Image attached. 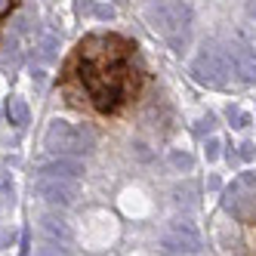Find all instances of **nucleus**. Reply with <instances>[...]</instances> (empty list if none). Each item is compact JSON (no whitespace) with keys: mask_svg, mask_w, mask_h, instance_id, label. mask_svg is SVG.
<instances>
[{"mask_svg":"<svg viewBox=\"0 0 256 256\" xmlns=\"http://www.w3.org/2000/svg\"><path fill=\"white\" fill-rule=\"evenodd\" d=\"M74 74L99 114L120 112L139 86L130 44L120 38H90L86 44H80Z\"/></svg>","mask_w":256,"mask_h":256,"instance_id":"f257e3e1","label":"nucleus"},{"mask_svg":"<svg viewBox=\"0 0 256 256\" xmlns=\"http://www.w3.org/2000/svg\"><path fill=\"white\" fill-rule=\"evenodd\" d=\"M145 19H148V25L164 34V40H167L176 52H182L188 46L192 40V6L182 4V0H160V4L148 6V12H145Z\"/></svg>","mask_w":256,"mask_h":256,"instance_id":"f03ea898","label":"nucleus"},{"mask_svg":"<svg viewBox=\"0 0 256 256\" xmlns=\"http://www.w3.org/2000/svg\"><path fill=\"white\" fill-rule=\"evenodd\" d=\"M192 74L207 84V86H222L232 74V59L226 50H213V46H204L198 52V59L192 62Z\"/></svg>","mask_w":256,"mask_h":256,"instance_id":"7ed1b4c3","label":"nucleus"},{"mask_svg":"<svg viewBox=\"0 0 256 256\" xmlns=\"http://www.w3.org/2000/svg\"><path fill=\"white\" fill-rule=\"evenodd\" d=\"M228 59H232V71L244 84H256V52L247 44H232L228 50Z\"/></svg>","mask_w":256,"mask_h":256,"instance_id":"20e7f679","label":"nucleus"},{"mask_svg":"<svg viewBox=\"0 0 256 256\" xmlns=\"http://www.w3.org/2000/svg\"><path fill=\"white\" fill-rule=\"evenodd\" d=\"M40 194L52 204H74L78 198V182H71L68 176H46L40 182Z\"/></svg>","mask_w":256,"mask_h":256,"instance_id":"39448f33","label":"nucleus"},{"mask_svg":"<svg viewBox=\"0 0 256 256\" xmlns=\"http://www.w3.org/2000/svg\"><path fill=\"white\" fill-rule=\"evenodd\" d=\"M46 145L56 148V152H80V136H78V130L71 124L56 120L50 126V133H46Z\"/></svg>","mask_w":256,"mask_h":256,"instance_id":"423d86ee","label":"nucleus"},{"mask_svg":"<svg viewBox=\"0 0 256 256\" xmlns=\"http://www.w3.org/2000/svg\"><path fill=\"white\" fill-rule=\"evenodd\" d=\"M44 173H50V176H78V173H84V167L78 160H52L50 167H44Z\"/></svg>","mask_w":256,"mask_h":256,"instance_id":"0eeeda50","label":"nucleus"},{"mask_svg":"<svg viewBox=\"0 0 256 256\" xmlns=\"http://www.w3.org/2000/svg\"><path fill=\"white\" fill-rule=\"evenodd\" d=\"M25 118H28L25 102H22V99H12V102H10V120H12V124H25Z\"/></svg>","mask_w":256,"mask_h":256,"instance_id":"6e6552de","label":"nucleus"},{"mask_svg":"<svg viewBox=\"0 0 256 256\" xmlns=\"http://www.w3.org/2000/svg\"><path fill=\"white\" fill-rule=\"evenodd\" d=\"M56 46H59V40L52 38V34H44V40H40V56L50 62L52 56H56Z\"/></svg>","mask_w":256,"mask_h":256,"instance_id":"1a4fd4ad","label":"nucleus"},{"mask_svg":"<svg viewBox=\"0 0 256 256\" xmlns=\"http://www.w3.org/2000/svg\"><path fill=\"white\" fill-rule=\"evenodd\" d=\"M170 160H173V167H179V170H188L192 167V158L188 154H173Z\"/></svg>","mask_w":256,"mask_h":256,"instance_id":"9d476101","label":"nucleus"},{"mask_svg":"<svg viewBox=\"0 0 256 256\" xmlns=\"http://www.w3.org/2000/svg\"><path fill=\"white\" fill-rule=\"evenodd\" d=\"M96 16H102V19H112L114 10H112V6H99V10H96Z\"/></svg>","mask_w":256,"mask_h":256,"instance_id":"9b49d317","label":"nucleus"},{"mask_svg":"<svg viewBox=\"0 0 256 256\" xmlns=\"http://www.w3.org/2000/svg\"><path fill=\"white\" fill-rule=\"evenodd\" d=\"M10 6H12V0H0V19L10 12Z\"/></svg>","mask_w":256,"mask_h":256,"instance_id":"f8f14e48","label":"nucleus"}]
</instances>
